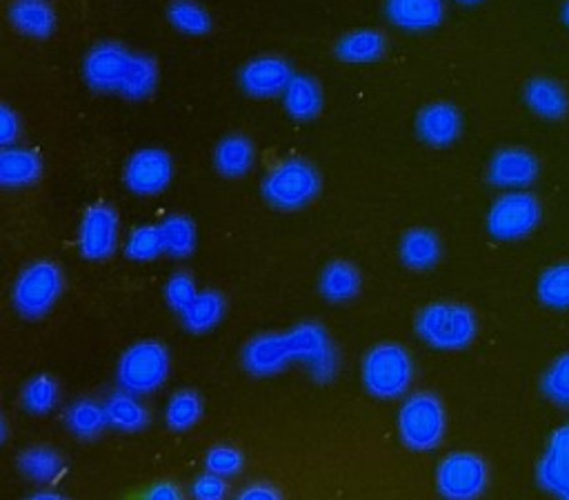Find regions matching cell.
<instances>
[{"instance_id":"cell-14","label":"cell","mask_w":569,"mask_h":500,"mask_svg":"<svg viewBox=\"0 0 569 500\" xmlns=\"http://www.w3.org/2000/svg\"><path fill=\"white\" fill-rule=\"evenodd\" d=\"M118 213L109 204L89 207L78 227V249L87 260H104L118 247Z\"/></svg>"},{"instance_id":"cell-29","label":"cell","mask_w":569,"mask_h":500,"mask_svg":"<svg viewBox=\"0 0 569 500\" xmlns=\"http://www.w3.org/2000/svg\"><path fill=\"white\" fill-rule=\"evenodd\" d=\"M224 309V298L218 291H200L193 302L180 313L182 324L191 333H207L222 320Z\"/></svg>"},{"instance_id":"cell-7","label":"cell","mask_w":569,"mask_h":500,"mask_svg":"<svg viewBox=\"0 0 569 500\" xmlns=\"http://www.w3.org/2000/svg\"><path fill=\"white\" fill-rule=\"evenodd\" d=\"M169 376V353L156 340H142L129 347L118 364V382L122 389L144 396L164 384Z\"/></svg>"},{"instance_id":"cell-31","label":"cell","mask_w":569,"mask_h":500,"mask_svg":"<svg viewBox=\"0 0 569 500\" xmlns=\"http://www.w3.org/2000/svg\"><path fill=\"white\" fill-rule=\"evenodd\" d=\"M158 84V64L147 53H133L127 80L120 89V96L127 100H144L156 91Z\"/></svg>"},{"instance_id":"cell-26","label":"cell","mask_w":569,"mask_h":500,"mask_svg":"<svg viewBox=\"0 0 569 500\" xmlns=\"http://www.w3.org/2000/svg\"><path fill=\"white\" fill-rule=\"evenodd\" d=\"M318 289L329 302H347L360 291V273L353 264L345 260H333L322 269Z\"/></svg>"},{"instance_id":"cell-37","label":"cell","mask_w":569,"mask_h":500,"mask_svg":"<svg viewBox=\"0 0 569 500\" xmlns=\"http://www.w3.org/2000/svg\"><path fill=\"white\" fill-rule=\"evenodd\" d=\"M160 253H164L160 227H151V224L136 227V229L129 233L127 242H124V256H127L129 260H136V262L156 260Z\"/></svg>"},{"instance_id":"cell-23","label":"cell","mask_w":569,"mask_h":500,"mask_svg":"<svg viewBox=\"0 0 569 500\" xmlns=\"http://www.w3.org/2000/svg\"><path fill=\"white\" fill-rule=\"evenodd\" d=\"M42 173V160L36 151L24 147H4L0 151V184L18 189L33 184Z\"/></svg>"},{"instance_id":"cell-9","label":"cell","mask_w":569,"mask_h":500,"mask_svg":"<svg viewBox=\"0 0 569 500\" xmlns=\"http://www.w3.org/2000/svg\"><path fill=\"white\" fill-rule=\"evenodd\" d=\"M291 358L302 360L311 376L327 382L338 371V353L329 340V333L318 322H300L284 333Z\"/></svg>"},{"instance_id":"cell-35","label":"cell","mask_w":569,"mask_h":500,"mask_svg":"<svg viewBox=\"0 0 569 500\" xmlns=\"http://www.w3.org/2000/svg\"><path fill=\"white\" fill-rule=\"evenodd\" d=\"M202 416V400L196 391L182 389L176 391L164 409V422L171 431H187L191 429Z\"/></svg>"},{"instance_id":"cell-39","label":"cell","mask_w":569,"mask_h":500,"mask_svg":"<svg viewBox=\"0 0 569 500\" xmlns=\"http://www.w3.org/2000/svg\"><path fill=\"white\" fill-rule=\"evenodd\" d=\"M198 296L196 291V282L189 273L184 271H178L173 273L167 284H164V298H167V304L176 311V313H182L191 302L193 298Z\"/></svg>"},{"instance_id":"cell-28","label":"cell","mask_w":569,"mask_h":500,"mask_svg":"<svg viewBox=\"0 0 569 500\" xmlns=\"http://www.w3.org/2000/svg\"><path fill=\"white\" fill-rule=\"evenodd\" d=\"M536 298L551 311H569V260L553 262L538 276Z\"/></svg>"},{"instance_id":"cell-32","label":"cell","mask_w":569,"mask_h":500,"mask_svg":"<svg viewBox=\"0 0 569 500\" xmlns=\"http://www.w3.org/2000/svg\"><path fill=\"white\" fill-rule=\"evenodd\" d=\"M164 253L173 258H187L196 249V224L187 216H169L160 224Z\"/></svg>"},{"instance_id":"cell-6","label":"cell","mask_w":569,"mask_h":500,"mask_svg":"<svg viewBox=\"0 0 569 500\" xmlns=\"http://www.w3.org/2000/svg\"><path fill=\"white\" fill-rule=\"evenodd\" d=\"M62 293V271L51 260L31 262L13 284V307L20 316L38 320L47 316Z\"/></svg>"},{"instance_id":"cell-45","label":"cell","mask_w":569,"mask_h":500,"mask_svg":"<svg viewBox=\"0 0 569 500\" xmlns=\"http://www.w3.org/2000/svg\"><path fill=\"white\" fill-rule=\"evenodd\" d=\"M560 18H562L565 27L569 29V0H565V4H562V9H560Z\"/></svg>"},{"instance_id":"cell-4","label":"cell","mask_w":569,"mask_h":500,"mask_svg":"<svg viewBox=\"0 0 569 500\" xmlns=\"http://www.w3.org/2000/svg\"><path fill=\"white\" fill-rule=\"evenodd\" d=\"M320 191V173L302 158L278 162L262 180L264 200L280 211H296L309 204Z\"/></svg>"},{"instance_id":"cell-12","label":"cell","mask_w":569,"mask_h":500,"mask_svg":"<svg viewBox=\"0 0 569 500\" xmlns=\"http://www.w3.org/2000/svg\"><path fill=\"white\" fill-rule=\"evenodd\" d=\"M171 176H173L171 156L164 149L147 147L136 151L127 160L122 180L131 193L156 196L169 187Z\"/></svg>"},{"instance_id":"cell-25","label":"cell","mask_w":569,"mask_h":500,"mask_svg":"<svg viewBox=\"0 0 569 500\" xmlns=\"http://www.w3.org/2000/svg\"><path fill=\"white\" fill-rule=\"evenodd\" d=\"M442 256V244L440 238L431 229H411L405 233L400 242V258L409 269H431L438 264Z\"/></svg>"},{"instance_id":"cell-21","label":"cell","mask_w":569,"mask_h":500,"mask_svg":"<svg viewBox=\"0 0 569 500\" xmlns=\"http://www.w3.org/2000/svg\"><path fill=\"white\" fill-rule=\"evenodd\" d=\"M9 22L18 33L44 40L56 29V11L47 0H13Z\"/></svg>"},{"instance_id":"cell-46","label":"cell","mask_w":569,"mask_h":500,"mask_svg":"<svg viewBox=\"0 0 569 500\" xmlns=\"http://www.w3.org/2000/svg\"><path fill=\"white\" fill-rule=\"evenodd\" d=\"M453 2H458L462 7H476V4H482L485 0H453Z\"/></svg>"},{"instance_id":"cell-24","label":"cell","mask_w":569,"mask_h":500,"mask_svg":"<svg viewBox=\"0 0 569 500\" xmlns=\"http://www.w3.org/2000/svg\"><path fill=\"white\" fill-rule=\"evenodd\" d=\"M256 160L253 142L247 136L231 133L222 138L213 149V167L224 178H242L251 171Z\"/></svg>"},{"instance_id":"cell-27","label":"cell","mask_w":569,"mask_h":500,"mask_svg":"<svg viewBox=\"0 0 569 500\" xmlns=\"http://www.w3.org/2000/svg\"><path fill=\"white\" fill-rule=\"evenodd\" d=\"M107 422L122 431H140L149 424V411L138 400V393H131L127 389L116 391L104 402Z\"/></svg>"},{"instance_id":"cell-36","label":"cell","mask_w":569,"mask_h":500,"mask_svg":"<svg viewBox=\"0 0 569 500\" xmlns=\"http://www.w3.org/2000/svg\"><path fill=\"white\" fill-rule=\"evenodd\" d=\"M107 424L109 422L104 404H98L93 400H78L67 413V427L78 438H96Z\"/></svg>"},{"instance_id":"cell-22","label":"cell","mask_w":569,"mask_h":500,"mask_svg":"<svg viewBox=\"0 0 569 500\" xmlns=\"http://www.w3.org/2000/svg\"><path fill=\"white\" fill-rule=\"evenodd\" d=\"M336 58L349 64L378 62L387 51V38L378 29H356L336 42Z\"/></svg>"},{"instance_id":"cell-16","label":"cell","mask_w":569,"mask_h":500,"mask_svg":"<svg viewBox=\"0 0 569 500\" xmlns=\"http://www.w3.org/2000/svg\"><path fill=\"white\" fill-rule=\"evenodd\" d=\"M462 113L451 102H431L420 109L416 118V131L429 147H451L462 136Z\"/></svg>"},{"instance_id":"cell-11","label":"cell","mask_w":569,"mask_h":500,"mask_svg":"<svg viewBox=\"0 0 569 500\" xmlns=\"http://www.w3.org/2000/svg\"><path fill=\"white\" fill-rule=\"evenodd\" d=\"M540 176V160L525 147H502L487 164V180L502 191L529 189Z\"/></svg>"},{"instance_id":"cell-19","label":"cell","mask_w":569,"mask_h":500,"mask_svg":"<svg viewBox=\"0 0 569 500\" xmlns=\"http://www.w3.org/2000/svg\"><path fill=\"white\" fill-rule=\"evenodd\" d=\"M522 100L527 109L542 120H562L569 113V93L553 78L536 76L525 82Z\"/></svg>"},{"instance_id":"cell-38","label":"cell","mask_w":569,"mask_h":500,"mask_svg":"<svg viewBox=\"0 0 569 500\" xmlns=\"http://www.w3.org/2000/svg\"><path fill=\"white\" fill-rule=\"evenodd\" d=\"M22 407L29 411V413H36V416H42L47 411H51L58 402V384L53 378L49 376H36L31 378L24 389H22Z\"/></svg>"},{"instance_id":"cell-42","label":"cell","mask_w":569,"mask_h":500,"mask_svg":"<svg viewBox=\"0 0 569 500\" xmlns=\"http://www.w3.org/2000/svg\"><path fill=\"white\" fill-rule=\"evenodd\" d=\"M18 136H20V118L9 104H2L0 107V142H2V147L16 144Z\"/></svg>"},{"instance_id":"cell-2","label":"cell","mask_w":569,"mask_h":500,"mask_svg":"<svg viewBox=\"0 0 569 500\" xmlns=\"http://www.w3.org/2000/svg\"><path fill=\"white\" fill-rule=\"evenodd\" d=\"M413 380V360L396 342H382L367 351L362 360V384L378 400H393L407 393Z\"/></svg>"},{"instance_id":"cell-3","label":"cell","mask_w":569,"mask_h":500,"mask_svg":"<svg viewBox=\"0 0 569 500\" xmlns=\"http://www.w3.org/2000/svg\"><path fill=\"white\" fill-rule=\"evenodd\" d=\"M398 433L411 451H433L447 433L445 404L436 393L418 391L398 411Z\"/></svg>"},{"instance_id":"cell-30","label":"cell","mask_w":569,"mask_h":500,"mask_svg":"<svg viewBox=\"0 0 569 500\" xmlns=\"http://www.w3.org/2000/svg\"><path fill=\"white\" fill-rule=\"evenodd\" d=\"M167 20L184 36H207L213 27L209 11L198 0H171L167 7Z\"/></svg>"},{"instance_id":"cell-1","label":"cell","mask_w":569,"mask_h":500,"mask_svg":"<svg viewBox=\"0 0 569 500\" xmlns=\"http://www.w3.org/2000/svg\"><path fill=\"white\" fill-rule=\"evenodd\" d=\"M422 342L440 351H462L478 336V318L462 302H431L416 318Z\"/></svg>"},{"instance_id":"cell-33","label":"cell","mask_w":569,"mask_h":500,"mask_svg":"<svg viewBox=\"0 0 569 500\" xmlns=\"http://www.w3.org/2000/svg\"><path fill=\"white\" fill-rule=\"evenodd\" d=\"M20 471L40 484L53 482L62 471V458L49 447H31L18 458Z\"/></svg>"},{"instance_id":"cell-41","label":"cell","mask_w":569,"mask_h":500,"mask_svg":"<svg viewBox=\"0 0 569 500\" xmlns=\"http://www.w3.org/2000/svg\"><path fill=\"white\" fill-rule=\"evenodd\" d=\"M193 498L198 500H222L227 496V482L222 476L207 471L204 476H200L193 487H191Z\"/></svg>"},{"instance_id":"cell-17","label":"cell","mask_w":569,"mask_h":500,"mask_svg":"<svg viewBox=\"0 0 569 500\" xmlns=\"http://www.w3.org/2000/svg\"><path fill=\"white\" fill-rule=\"evenodd\" d=\"M385 16L400 31L425 33L445 22L447 4L445 0H387Z\"/></svg>"},{"instance_id":"cell-5","label":"cell","mask_w":569,"mask_h":500,"mask_svg":"<svg viewBox=\"0 0 569 500\" xmlns=\"http://www.w3.org/2000/svg\"><path fill=\"white\" fill-rule=\"evenodd\" d=\"M542 222V204L527 189L500 193L487 211V233L498 242L529 238Z\"/></svg>"},{"instance_id":"cell-10","label":"cell","mask_w":569,"mask_h":500,"mask_svg":"<svg viewBox=\"0 0 569 500\" xmlns=\"http://www.w3.org/2000/svg\"><path fill=\"white\" fill-rule=\"evenodd\" d=\"M131 60L133 51H129L124 44L100 42L84 56L82 78L89 84V89L98 93H120Z\"/></svg>"},{"instance_id":"cell-40","label":"cell","mask_w":569,"mask_h":500,"mask_svg":"<svg viewBox=\"0 0 569 500\" xmlns=\"http://www.w3.org/2000/svg\"><path fill=\"white\" fill-rule=\"evenodd\" d=\"M204 464H207V471L211 473H218L222 478H231V476H238L244 467V458L238 449L233 447H213L207 458H204Z\"/></svg>"},{"instance_id":"cell-8","label":"cell","mask_w":569,"mask_h":500,"mask_svg":"<svg viewBox=\"0 0 569 500\" xmlns=\"http://www.w3.org/2000/svg\"><path fill=\"white\" fill-rule=\"evenodd\" d=\"M436 487L447 500H476L489 487V467L478 453L453 451L438 464Z\"/></svg>"},{"instance_id":"cell-43","label":"cell","mask_w":569,"mask_h":500,"mask_svg":"<svg viewBox=\"0 0 569 500\" xmlns=\"http://www.w3.org/2000/svg\"><path fill=\"white\" fill-rule=\"evenodd\" d=\"M240 498L242 500H276V498H280V493H278V489H273L267 482H256V484H249L240 493Z\"/></svg>"},{"instance_id":"cell-13","label":"cell","mask_w":569,"mask_h":500,"mask_svg":"<svg viewBox=\"0 0 569 500\" xmlns=\"http://www.w3.org/2000/svg\"><path fill=\"white\" fill-rule=\"evenodd\" d=\"M536 482L545 493L569 500V422L549 436L536 464Z\"/></svg>"},{"instance_id":"cell-34","label":"cell","mask_w":569,"mask_h":500,"mask_svg":"<svg viewBox=\"0 0 569 500\" xmlns=\"http://www.w3.org/2000/svg\"><path fill=\"white\" fill-rule=\"evenodd\" d=\"M540 393L558 409H569V351L556 356L540 378Z\"/></svg>"},{"instance_id":"cell-18","label":"cell","mask_w":569,"mask_h":500,"mask_svg":"<svg viewBox=\"0 0 569 500\" xmlns=\"http://www.w3.org/2000/svg\"><path fill=\"white\" fill-rule=\"evenodd\" d=\"M293 362L284 333H260L242 349V364L251 376H276Z\"/></svg>"},{"instance_id":"cell-20","label":"cell","mask_w":569,"mask_h":500,"mask_svg":"<svg viewBox=\"0 0 569 500\" xmlns=\"http://www.w3.org/2000/svg\"><path fill=\"white\" fill-rule=\"evenodd\" d=\"M282 107L289 118L298 122H309L322 111V87L316 78L307 73H293L287 89L282 91Z\"/></svg>"},{"instance_id":"cell-44","label":"cell","mask_w":569,"mask_h":500,"mask_svg":"<svg viewBox=\"0 0 569 500\" xmlns=\"http://www.w3.org/2000/svg\"><path fill=\"white\" fill-rule=\"evenodd\" d=\"M149 500H176L180 498V489L173 482H158L147 491Z\"/></svg>"},{"instance_id":"cell-15","label":"cell","mask_w":569,"mask_h":500,"mask_svg":"<svg viewBox=\"0 0 569 500\" xmlns=\"http://www.w3.org/2000/svg\"><path fill=\"white\" fill-rule=\"evenodd\" d=\"M291 78H293V69L280 56H258L240 69L242 91L260 100L282 96Z\"/></svg>"}]
</instances>
